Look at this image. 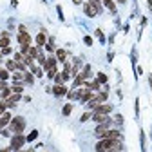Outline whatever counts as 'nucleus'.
Listing matches in <instances>:
<instances>
[{
    "mask_svg": "<svg viewBox=\"0 0 152 152\" xmlns=\"http://www.w3.org/2000/svg\"><path fill=\"white\" fill-rule=\"evenodd\" d=\"M123 148V143L121 140H100L96 143V152H121Z\"/></svg>",
    "mask_w": 152,
    "mask_h": 152,
    "instance_id": "nucleus-1",
    "label": "nucleus"
},
{
    "mask_svg": "<svg viewBox=\"0 0 152 152\" xmlns=\"http://www.w3.org/2000/svg\"><path fill=\"white\" fill-rule=\"evenodd\" d=\"M7 127H9L11 134H22L24 129H26V120L22 116H15V118H11V121H9Z\"/></svg>",
    "mask_w": 152,
    "mask_h": 152,
    "instance_id": "nucleus-2",
    "label": "nucleus"
},
{
    "mask_svg": "<svg viewBox=\"0 0 152 152\" xmlns=\"http://www.w3.org/2000/svg\"><path fill=\"white\" fill-rule=\"evenodd\" d=\"M24 143H27V140H26V136L24 134H13V138H11V148L13 150H20L22 147H24Z\"/></svg>",
    "mask_w": 152,
    "mask_h": 152,
    "instance_id": "nucleus-3",
    "label": "nucleus"
},
{
    "mask_svg": "<svg viewBox=\"0 0 152 152\" xmlns=\"http://www.w3.org/2000/svg\"><path fill=\"white\" fill-rule=\"evenodd\" d=\"M92 98H94V94H92V91H89V89H80V91H76V100H80L82 103H89Z\"/></svg>",
    "mask_w": 152,
    "mask_h": 152,
    "instance_id": "nucleus-4",
    "label": "nucleus"
},
{
    "mask_svg": "<svg viewBox=\"0 0 152 152\" xmlns=\"http://www.w3.org/2000/svg\"><path fill=\"white\" fill-rule=\"evenodd\" d=\"M98 138H100V140H103V138H107V140H121V132L116 130V129H109V130L102 132Z\"/></svg>",
    "mask_w": 152,
    "mask_h": 152,
    "instance_id": "nucleus-5",
    "label": "nucleus"
},
{
    "mask_svg": "<svg viewBox=\"0 0 152 152\" xmlns=\"http://www.w3.org/2000/svg\"><path fill=\"white\" fill-rule=\"evenodd\" d=\"M110 112H112V105H109V103H100L94 109V114H110Z\"/></svg>",
    "mask_w": 152,
    "mask_h": 152,
    "instance_id": "nucleus-6",
    "label": "nucleus"
},
{
    "mask_svg": "<svg viewBox=\"0 0 152 152\" xmlns=\"http://www.w3.org/2000/svg\"><path fill=\"white\" fill-rule=\"evenodd\" d=\"M18 44L20 45H31V36H29V33H20L18 34Z\"/></svg>",
    "mask_w": 152,
    "mask_h": 152,
    "instance_id": "nucleus-7",
    "label": "nucleus"
},
{
    "mask_svg": "<svg viewBox=\"0 0 152 152\" xmlns=\"http://www.w3.org/2000/svg\"><path fill=\"white\" fill-rule=\"evenodd\" d=\"M53 94H54V96H65V94H67V87L65 85H54L53 87Z\"/></svg>",
    "mask_w": 152,
    "mask_h": 152,
    "instance_id": "nucleus-8",
    "label": "nucleus"
},
{
    "mask_svg": "<svg viewBox=\"0 0 152 152\" xmlns=\"http://www.w3.org/2000/svg\"><path fill=\"white\" fill-rule=\"evenodd\" d=\"M83 13H85L89 18H92V16H96V15H98V13H96V9H94L89 2H85V4H83Z\"/></svg>",
    "mask_w": 152,
    "mask_h": 152,
    "instance_id": "nucleus-9",
    "label": "nucleus"
},
{
    "mask_svg": "<svg viewBox=\"0 0 152 152\" xmlns=\"http://www.w3.org/2000/svg\"><path fill=\"white\" fill-rule=\"evenodd\" d=\"M45 71H51V69H56V56H49L45 60V65H44Z\"/></svg>",
    "mask_w": 152,
    "mask_h": 152,
    "instance_id": "nucleus-10",
    "label": "nucleus"
},
{
    "mask_svg": "<svg viewBox=\"0 0 152 152\" xmlns=\"http://www.w3.org/2000/svg\"><path fill=\"white\" fill-rule=\"evenodd\" d=\"M9 121H11V114L6 110L2 116H0V129H4L6 125H9Z\"/></svg>",
    "mask_w": 152,
    "mask_h": 152,
    "instance_id": "nucleus-11",
    "label": "nucleus"
},
{
    "mask_svg": "<svg viewBox=\"0 0 152 152\" xmlns=\"http://www.w3.org/2000/svg\"><path fill=\"white\" fill-rule=\"evenodd\" d=\"M92 120L96 121V123H103V121H109V114H94L92 112Z\"/></svg>",
    "mask_w": 152,
    "mask_h": 152,
    "instance_id": "nucleus-12",
    "label": "nucleus"
},
{
    "mask_svg": "<svg viewBox=\"0 0 152 152\" xmlns=\"http://www.w3.org/2000/svg\"><path fill=\"white\" fill-rule=\"evenodd\" d=\"M83 85H85V89H89V91H98L102 83H100L98 80H94V82H87V80H85V83H83Z\"/></svg>",
    "mask_w": 152,
    "mask_h": 152,
    "instance_id": "nucleus-13",
    "label": "nucleus"
},
{
    "mask_svg": "<svg viewBox=\"0 0 152 152\" xmlns=\"http://www.w3.org/2000/svg\"><path fill=\"white\" fill-rule=\"evenodd\" d=\"M47 44V36L44 34V33H38L36 34V47H42V45H45Z\"/></svg>",
    "mask_w": 152,
    "mask_h": 152,
    "instance_id": "nucleus-14",
    "label": "nucleus"
},
{
    "mask_svg": "<svg viewBox=\"0 0 152 152\" xmlns=\"http://www.w3.org/2000/svg\"><path fill=\"white\" fill-rule=\"evenodd\" d=\"M102 4L114 15V13H116V4H114V0H102Z\"/></svg>",
    "mask_w": 152,
    "mask_h": 152,
    "instance_id": "nucleus-15",
    "label": "nucleus"
},
{
    "mask_svg": "<svg viewBox=\"0 0 152 152\" xmlns=\"http://www.w3.org/2000/svg\"><path fill=\"white\" fill-rule=\"evenodd\" d=\"M85 80H87V78H85V76H83L82 72H80V74H76V78H74V83H72V87H80V85H83V83H85Z\"/></svg>",
    "mask_w": 152,
    "mask_h": 152,
    "instance_id": "nucleus-16",
    "label": "nucleus"
},
{
    "mask_svg": "<svg viewBox=\"0 0 152 152\" xmlns=\"http://www.w3.org/2000/svg\"><path fill=\"white\" fill-rule=\"evenodd\" d=\"M56 60L67 62V51H65V49H58V51H56Z\"/></svg>",
    "mask_w": 152,
    "mask_h": 152,
    "instance_id": "nucleus-17",
    "label": "nucleus"
},
{
    "mask_svg": "<svg viewBox=\"0 0 152 152\" xmlns=\"http://www.w3.org/2000/svg\"><path fill=\"white\" fill-rule=\"evenodd\" d=\"M24 82H26L27 85H33V83H34V76H33V72H29V71L24 72Z\"/></svg>",
    "mask_w": 152,
    "mask_h": 152,
    "instance_id": "nucleus-18",
    "label": "nucleus"
},
{
    "mask_svg": "<svg viewBox=\"0 0 152 152\" xmlns=\"http://www.w3.org/2000/svg\"><path fill=\"white\" fill-rule=\"evenodd\" d=\"M89 4L94 7V9H96V13H102V0H89Z\"/></svg>",
    "mask_w": 152,
    "mask_h": 152,
    "instance_id": "nucleus-19",
    "label": "nucleus"
},
{
    "mask_svg": "<svg viewBox=\"0 0 152 152\" xmlns=\"http://www.w3.org/2000/svg\"><path fill=\"white\" fill-rule=\"evenodd\" d=\"M0 47H9V38H7V33H2V38H0Z\"/></svg>",
    "mask_w": 152,
    "mask_h": 152,
    "instance_id": "nucleus-20",
    "label": "nucleus"
},
{
    "mask_svg": "<svg viewBox=\"0 0 152 152\" xmlns=\"http://www.w3.org/2000/svg\"><path fill=\"white\" fill-rule=\"evenodd\" d=\"M31 58L34 60V58H38V54H40V47H29V53H27Z\"/></svg>",
    "mask_w": 152,
    "mask_h": 152,
    "instance_id": "nucleus-21",
    "label": "nucleus"
},
{
    "mask_svg": "<svg viewBox=\"0 0 152 152\" xmlns=\"http://www.w3.org/2000/svg\"><path fill=\"white\" fill-rule=\"evenodd\" d=\"M22 91H24V83H15V85H11V92L22 94Z\"/></svg>",
    "mask_w": 152,
    "mask_h": 152,
    "instance_id": "nucleus-22",
    "label": "nucleus"
},
{
    "mask_svg": "<svg viewBox=\"0 0 152 152\" xmlns=\"http://www.w3.org/2000/svg\"><path fill=\"white\" fill-rule=\"evenodd\" d=\"M6 67H7V71H11V72L18 71V69H16V62H15V60H7V62H6Z\"/></svg>",
    "mask_w": 152,
    "mask_h": 152,
    "instance_id": "nucleus-23",
    "label": "nucleus"
},
{
    "mask_svg": "<svg viewBox=\"0 0 152 152\" xmlns=\"http://www.w3.org/2000/svg\"><path fill=\"white\" fill-rule=\"evenodd\" d=\"M29 67H31V72H33L34 76H38V78H40V76L44 74V71H42L40 67H36V65H29Z\"/></svg>",
    "mask_w": 152,
    "mask_h": 152,
    "instance_id": "nucleus-24",
    "label": "nucleus"
},
{
    "mask_svg": "<svg viewBox=\"0 0 152 152\" xmlns=\"http://www.w3.org/2000/svg\"><path fill=\"white\" fill-rule=\"evenodd\" d=\"M38 138V130H33V132H29V136H26V140H27V143H31V141H34Z\"/></svg>",
    "mask_w": 152,
    "mask_h": 152,
    "instance_id": "nucleus-25",
    "label": "nucleus"
},
{
    "mask_svg": "<svg viewBox=\"0 0 152 152\" xmlns=\"http://www.w3.org/2000/svg\"><path fill=\"white\" fill-rule=\"evenodd\" d=\"M7 78H9V71H7V69H2V67H0V80H4V82H6Z\"/></svg>",
    "mask_w": 152,
    "mask_h": 152,
    "instance_id": "nucleus-26",
    "label": "nucleus"
},
{
    "mask_svg": "<svg viewBox=\"0 0 152 152\" xmlns=\"http://www.w3.org/2000/svg\"><path fill=\"white\" fill-rule=\"evenodd\" d=\"M71 112H72V105H71V103H67V105L62 109V114H64V116H69Z\"/></svg>",
    "mask_w": 152,
    "mask_h": 152,
    "instance_id": "nucleus-27",
    "label": "nucleus"
},
{
    "mask_svg": "<svg viewBox=\"0 0 152 152\" xmlns=\"http://www.w3.org/2000/svg\"><path fill=\"white\" fill-rule=\"evenodd\" d=\"M45 49H47L49 53H53V51H54V40H53V38H49V40H47V44H45Z\"/></svg>",
    "mask_w": 152,
    "mask_h": 152,
    "instance_id": "nucleus-28",
    "label": "nucleus"
},
{
    "mask_svg": "<svg viewBox=\"0 0 152 152\" xmlns=\"http://www.w3.org/2000/svg\"><path fill=\"white\" fill-rule=\"evenodd\" d=\"M11 94H13V92H11V87H6V89L2 91V100H7Z\"/></svg>",
    "mask_w": 152,
    "mask_h": 152,
    "instance_id": "nucleus-29",
    "label": "nucleus"
},
{
    "mask_svg": "<svg viewBox=\"0 0 152 152\" xmlns=\"http://www.w3.org/2000/svg\"><path fill=\"white\" fill-rule=\"evenodd\" d=\"M96 80H98L100 83H107V76H105L103 72H98V74H96Z\"/></svg>",
    "mask_w": 152,
    "mask_h": 152,
    "instance_id": "nucleus-30",
    "label": "nucleus"
},
{
    "mask_svg": "<svg viewBox=\"0 0 152 152\" xmlns=\"http://www.w3.org/2000/svg\"><path fill=\"white\" fill-rule=\"evenodd\" d=\"M96 100H98L100 103H103V102L107 100V92H98V94H96Z\"/></svg>",
    "mask_w": 152,
    "mask_h": 152,
    "instance_id": "nucleus-31",
    "label": "nucleus"
},
{
    "mask_svg": "<svg viewBox=\"0 0 152 152\" xmlns=\"http://www.w3.org/2000/svg\"><path fill=\"white\" fill-rule=\"evenodd\" d=\"M82 74L85 76V78H89V76H91V65H85L83 71H82Z\"/></svg>",
    "mask_w": 152,
    "mask_h": 152,
    "instance_id": "nucleus-32",
    "label": "nucleus"
},
{
    "mask_svg": "<svg viewBox=\"0 0 152 152\" xmlns=\"http://www.w3.org/2000/svg\"><path fill=\"white\" fill-rule=\"evenodd\" d=\"M91 118H92V112H85V114H82L80 121H87V120H91Z\"/></svg>",
    "mask_w": 152,
    "mask_h": 152,
    "instance_id": "nucleus-33",
    "label": "nucleus"
},
{
    "mask_svg": "<svg viewBox=\"0 0 152 152\" xmlns=\"http://www.w3.org/2000/svg\"><path fill=\"white\" fill-rule=\"evenodd\" d=\"M96 36H98V40H100V42H102V44H103V42H105V36H103V33H102V31H100V29H96Z\"/></svg>",
    "mask_w": 152,
    "mask_h": 152,
    "instance_id": "nucleus-34",
    "label": "nucleus"
},
{
    "mask_svg": "<svg viewBox=\"0 0 152 152\" xmlns=\"http://www.w3.org/2000/svg\"><path fill=\"white\" fill-rule=\"evenodd\" d=\"M36 60H38V62H40L42 65H45V56H44L42 53H40V54H38V58H36Z\"/></svg>",
    "mask_w": 152,
    "mask_h": 152,
    "instance_id": "nucleus-35",
    "label": "nucleus"
},
{
    "mask_svg": "<svg viewBox=\"0 0 152 152\" xmlns=\"http://www.w3.org/2000/svg\"><path fill=\"white\" fill-rule=\"evenodd\" d=\"M11 53H13L11 47H4V49H2V54H4V56H7V54H11Z\"/></svg>",
    "mask_w": 152,
    "mask_h": 152,
    "instance_id": "nucleus-36",
    "label": "nucleus"
},
{
    "mask_svg": "<svg viewBox=\"0 0 152 152\" xmlns=\"http://www.w3.org/2000/svg\"><path fill=\"white\" fill-rule=\"evenodd\" d=\"M6 109H7V107H6V103H4V102H0V116H2V114L6 112Z\"/></svg>",
    "mask_w": 152,
    "mask_h": 152,
    "instance_id": "nucleus-37",
    "label": "nucleus"
},
{
    "mask_svg": "<svg viewBox=\"0 0 152 152\" xmlns=\"http://www.w3.org/2000/svg\"><path fill=\"white\" fill-rule=\"evenodd\" d=\"M83 42H85V45H92V38H91V36H85Z\"/></svg>",
    "mask_w": 152,
    "mask_h": 152,
    "instance_id": "nucleus-38",
    "label": "nucleus"
},
{
    "mask_svg": "<svg viewBox=\"0 0 152 152\" xmlns=\"http://www.w3.org/2000/svg\"><path fill=\"white\" fill-rule=\"evenodd\" d=\"M114 120H116V123H118V125H121V123H123V118L120 116V114H116V118H114Z\"/></svg>",
    "mask_w": 152,
    "mask_h": 152,
    "instance_id": "nucleus-39",
    "label": "nucleus"
},
{
    "mask_svg": "<svg viewBox=\"0 0 152 152\" xmlns=\"http://www.w3.org/2000/svg\"><path fill=\"white\" fill-rule=\"evenodd\" d=\"M6 87H7V83H6V82H4V80H0V91H4V89H6Z\"/></svg>",
    "mask_w": 152,
    "mask_h": 152,
    "instance_id": "nucleus-40",
    "label": "nucleus"
},
{
    "mask_svg": "<svg viewBox=\"0 0 152 152\" xmlns=\"http://www.w3.org/2000/svg\"><path fill=\"white\" fill-rule=\"evenodd\" d=\"M56 9H58V16H60V20H64V13H62V7L58 6V7H56Z\"/></svg>",
    "mask_w": 152,
    "mask_h": 152,
    "instance_id": "nucleus-41",
    "label": "nucleus"
},
{
    "mask_svg": "<svg viewBox=\"0 0 152 152\" xmlns=\"http://www.w3.org/2000/svg\"><path fill=\"white\" fill-rule=\"evenodd\" d=\"M136 116H140V100H136Z\"/></svg>",
    "mask_w": 152,
    "mask_h": 152,
    "instance_id": "nucleus-42",
    "label": "nucleus"
},
{
    "mask_svg": "<svg viewBox=\"0 0 152 152\" xmlns=\"http://www.w3.org/2000/svg\"><path fill=\"white\" fill-rule=\"evenodd\" d=\"M18 31H20V33H27V29H26V26H18Z\"/></svg>",
    "mask_w": 152,
    "mask_h": 152,
    "instance_id": "nucleus-43",
    "label": "nucleus"
},
{
    "mask_svg": "<svg viewBox=\"0 0 152 152\" xmlns=\"http://www.w3.org/2000/svg\"><path fill=\"white\" fill-rule=\"evenodd\" d=\"M11 150H13V148H11V147H7V148H2L0 152H11Z\"/></svg>",
    "mask_w": 152,
    "mask_h": 152,
    "instance_id": "nucleus-44",
    "label": "nucleus"
},
{
    "mask_svg": "<svg viewBox=\"0 0 152 152\" xmlns=\"http://www.w3.org/2000/svg\"><path fill=\"white\" fill-rule=\"evenodd\" d=\"M148 82H150V87H152V74L148 76Z\"/></svg>",
    "mask_w": 152,
    "mask_h": 152,
    "instance_id": "nucleus-45",
    "label": "nucleus"
},
{
    "mask_svg": "<svg viewBox=\"0 0 152 152\" xmlns=\"http://www.w3.org/2000/svg\"><path fill=\"white\" fill-rule=\"evenodd\" d=\"M72 2H74V4H82V0H72Z\"/></svg>",
    "mask_w": 152,
    "mask_h": 152,
    "instance_id": "nucleus-46",
    "label": "nucleus"
},
{
    "mask_svg": "<svg viewBox=\"0 0 152 152\" xmlns=\"http://www.w3.org/2000/svg\"><path fill=\"white\" fill-rule=\"evenodd\" d=\"M116 2H120V4H125V2H127V0H116Z\"/></svg>",
    "mask_w": 152,
    "mask_h": 152,
    "instance_id": "nucleus-47",
    "label": "nucleus"
},
{
    "mask_svg": "<svg viewBox=\"0 0 152 152\" xmlns=\"http://www.w3.org/2000/svg\"><path fill=\"white\" fill-rule=\"evenodd\" d=\"M148 7H150V9H152V0H148Z\"/></svg>",
    "mask_w": 152,
    "mask_h": 152,
    "instance_id": "nucleus-48",
    "label": "nucleus"
}]
</instances>
